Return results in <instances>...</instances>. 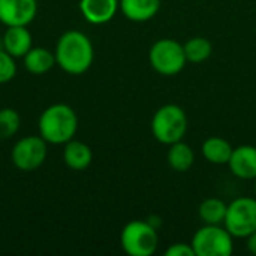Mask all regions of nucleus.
Segmentation results:
<instances>
[{
  "label": "nucleus",
  "mask_w": 256,
  "mask_h": 256,
  "mask_svg": "<svg viewBox=\"0 0 256 256\" xmlns=\"http://www.w3.org/2000/svg\"><path fill=\"white\" fill-rule=\"evenodd\" d=\"M166 162L174 171L184 172L192 168L195 162V153L189 144L183 141H177L170 146L166 153Z\"/></svg>",
  "instance_id": "nucleus-17"
},
{
  "label": "nucleus",
  "mask_w": 256,
  "mask_h": 256,
  "mask_svg": "<svg viewBox=\"0 0 256 256\" xmlns=\"http://www.w3.org/2000/svg\"><path fill=\"white\" fill-rule=\"evenodd\" d=\"M16 75L15 57L0 48V84H6Z\"/></svg>",
  "instance_id": "nucleus-21"
},
{
  "label": "nucleus",
  "mask_w": 256,
  "mask_h": 256,
  "mask_svg": "<svg viewBox=\"0 0 256 256\" xmlns=\"http://www.w3.org/2000/svg\"><path fill=\"white\" fill-rule=\"evenodd\" d=\"M224 226L234 238H248L256 231V198L240 196L228 204Z\"/></svg>",
  "instance_id": "nucleus-7"
},
{
  "label": "nucleus",
  "mask_w": 256,
  "mask_h": 256,
  "mask_svg": "<svg viewBox=\"0 0 256 256\" xmlns=\"http://www.w3.org/2000/svg\"><path fill=\"white\" fill-rule=\"evenodd\" d=\"M152 68L165 76L177 75L183 70L188 60L184 56L183 45L176 39H159L156 40L148 52Z\"/></svg>",
  "instance_id": "nucleus-5"
},
{
  "label": "nucleus",
  "mask_w": 256,
  "mask_h": 256,
  "mask_svg": "<svg viewBox=\"0 0 256 256\" xmlns=\"http://www.w3.org/2000/svg\"><path fill=\"white\" fill-rule=\"evenodd\" d=\"M56 63L70 75H81L90 69L94 60V48L90 38L80 30L64 32L54 50Z\"/></svg>",
  "instance_id": "nucleus-1"
},
{
  "label": "nucleus",
  "mask_w": 256,
  "mask_h": 256,
  "mask_svg": "<svg viewBox=\"0 0 256 256\" xmlns=\"http://www.w3.org/2000/svg\"><path fill=\"white\" fill-rule=\"evenodd\" d=\"M195 256H230L234 252V237L224 225H204L190 242Z\"/></svg>",
  "instance_id": "nucleus-6"
},
{
  "label": "nucleus",
  "mask_w": 256,
  "mask_h": 256,
  "mask_svg": "<svg viewBox=\"0 0 256 256\" xmlns=\"http://www.w3.org/2000/svg\"><path fill=\"white\" fill-rule=\"evenodd\" d=\"M122 14L135 22H144L152 20L160 9V0H120Z\"/></svg>",
  "instance_id": "nucleus-13"
},
{
  "label": "nucleus",
  "mask_w": 256,
  "mask_h": 256,
  "mask_svg": "<svg viewBox=\"0 0 256 256\" xmlns=\"http://www.w3.org/2000/svg\"><path fill=\"white\" fill-rule=\"evenodd\" d=\"M231 172L242 180L256 178V146H238L228 160Z\"/></svg>",
  "instance_id": "nucleus-10"
},
{
  "label": "nucleus",
  "mask_w": 256,
  "mask_h": 256,
  "mask_svg": "<svg viewBox=\"0 0 256 256\" xmlns=\"http://www.w3.org/2000/svg\"><path fill=\"white\" fill-rule=\"evenodd\" d=\"M118 9V0H80V10L82 16L94 26L110 22Z\"/></svg>",
  "instance_id": "nucleus-11"
},
{
  "label": "nucleus",
  "mask_w": 256,
  "mask_h": 256,
  "mask_svg": "<svg viewBox=\"0 0 256 256\" xmlns=\"http://www.w3.org/2000/svg\"><path fill=\"white\" fill-rule=\"evenodd\" d=\"M2 42H3V50L15 58L24 57L33 46L32 33L27 30V26L8 27L2 38Z\"/></svg>",
  "instance_id": "nucleus-12"
},
{
  "label": "nucleus",
  "mask_w": 256,
  "mask_h": 256,
  "mask_svg": "<svg viewBox=\"0 0 256 256\" xmlns=\"http://www.w3.org/2000/svg\"><path fill=\"white\" fill-rule=\"evenodd\" d=\"M48 154V142L40 136L27 135L18 140L10 152L12 164L21 171H34L44 165Z\"/></svg>",
  "instance_id": "nucleus-8"
},
{
  "label": "nucleus",
  "mask_w": 256,
  "mask_h": 256,
  "mask_svg": "<svg viewBox=\"0 0 256 256\" xmlns=\"http://www.w3.org/2000/svg\"><path fill=\"white\" fill-rule=\"evenodd\" d=\"M183 48H184L186 60L190 62V63H202V62H206L212 56V51H213L212 42L207 38H202V36L190 38L189 40H186Z\"/></svg>",
  "instance_id": "nucleus-19"
},
{
  "label": "nucleus",
  "mask_w": 256,
  "mask_h": 256,
  "mask_svg": "<svg viewBox=\"0 0 256 256\" xmlns=\"http://www.w3.org/2000/svg\"><path fill=\"white\" fill-rule=\"evenodd\" d=\"M228 204L219 198H207L201 202L198 214L204 225H224Z\"/></svg>",
  "instance_id": "nucleus-18"
},
{
  "label": "nucleus",
  "mask_w": 256,
  "mask_h": 256,
  "mask_svg": "<svg viewBox=\"0 0 256 256\" xmlns=\"http://www.w3.org/2000/svg\"><path fill=\"white\" fill-rule=\"evenodd\" d=\"M232 150H234L232 146L220 136L207 138L201 147L204 159L214 165H228Z\"/></svg>",
  "instance_id": "nucleus-16"
},
{
  "label": "nucleus",
  "mask_w": 256,
  "mask_h": 256,
  "mask_svg": "<svg viewBox=\"0 0 256 256\" xmlns=\"http://www.w3.org/2000/svg\"><path fill=\"white\" fill-rule=\"evenodd\" d=\"M188 132V116L184 110L174 104L160 106L152 118V134L156 141L171 146L182 141Z\"/></svg>",
  "instance_id": "nucleus-3"
},
{
  "label": "nucleus",
  "mask_w": 256,
  "mask_h": 256,
  "mask_svg": "<svg viewBox=\"0 0 256 256\" xmlns=\"http://www.w3.org/2000/svg\"><path fill=\"white\" fill-rule=\"evenodd\" d=\"M36 14V0H0V22L6 27L28 26Z\"/></svg>",
  "instance_id": "nucleus-9"
},
{
  "label": "nucleus",
  "mask_w": 256,
  "mask_h": 256,
  "mask_svg": "<svg viewBox=\"0 0 256 256\" xmlns=\"http://www.w3.org/2000/svg\"><path fill=\"white\" fill-rule=\"evenodd\" d=\"M22 60H24V68L33 75L46 74L57 64L54 52L42 46H32L30 51L22 57Z\"/></svg>",
  "instance_id": "nucleus-15"
},
{
  "label": "nucleus",
  "mask_w": 256,
  "mask_h": 256,
  "mask_svg": "<svg viewBox=\"0 0 256 256\" xmlns=\"http://www.w3.org/2000/svg\"><path fill=\"white\" fill-rule=\"evenodd\" d=\"M255 196H256V178H255Z\"/></svg>",
  "instance_id": "nucleus-25"
},
{
  "label": "nucleus",
  "mask_w": 256,
  "mask_h": 256,
  "mask_svg": "<svg viewBox=\"0 0 256 256\" xmlns=\"http://www.w3.org/2000/svg\"><path fill=\"white\" fill-rule=\"evenodd\" d=\"M38 128L39 135L48 144H66L78 130V116L69 105L54 104L40 114Z\"/></svg>",
  "instance_id": "nucleus-2"
},
{
  "label": "nucleus",
  "mask_w": 256,
  "mask_h": 256,
  "mask_svg": "<svg viewBox=\"0 0 256 256\" xmlns=\"http://www.w3.org/2000/svg\"><path fill=\"white\" fill-rule=\"evenodd\" d=\"M63 160L68 168L74 171H82L90 166L93 160V152L86 142L70 140L64 144Z\"/></svg>",
  "instance_id": "nucleus-14"
},
{
  "label": "nucleus",
  "mask_w": 256,
  "mask_h": 256,
  "mask_svg": "<svg viewBox=\"0 0 256 256\" xmlns=\"http://www.w3.org/2000/svg\"><path fill=\"white\" fill-rule=\"evenodd\" d=\"M147 222H148L152 226H154L156 230H159V226L162 225V219H160L159 216H148Z\"/></svg>",
  "instance_id": "nucleus-24"
},
{
  "label": "nucleus",
  "mask_w": 256,
  "mask_h": 256,
  "mask_svg": "<svg viewBox=\"0 0 256 256\" xmlns=\"http://www.w3.org/2000/svg\"><path fill=\"white\" fill-rule=\"evenodd\" d=\"M120 244L129 256H152L158 250L159 234L147 220H130L122 230Z\"/></svg>",
  "instance_id": "nucleus-4"
},
{
  "label": "nucleus",
  "mask_w": 256,
  "mask_h": 256,
  "mask_svg": "<svg viewBox=\"0 0 256 256\" xmlns=\"http://www.w3.org/2000/svg\"><path fill=\"white\" fill-rule=\"evenodd\" d=\"M21 126V117L14 108L0 110V140H9Z\"/></svg>",
  "instance_id": "nucleus-20"
},
{
  "label": "nucleus",
  "mask_w": 256,
  "mask_h": 256,
  "mask_svg": "<svg viewBox=\"0 0 256 256\" xmlns=\"http://www.w3.org/2000/svg\"><path fill=\"white\" fill-rule=\"evenodd\" d=\"M165 256H195V250H194L192 244L176 243V244H171L165 250Z\"/></svg>",
  "instance_id": "nucleus-22"
},
{
  "label": "nucleus",
  "mask_w": 256,
  "mask_h": 256,
  "mask_svg": "<svg viewBox=\"0 0 256 256\" xmlns=\"http://www.w3.org/2000/svg\"><path fill=\"white\" fill-rule=\"evenodd\" d=\"M248 250L256 256V231L248 237Z\"/></svg>",
  "instance_id": "nucleus-23"
}]
</instances>
